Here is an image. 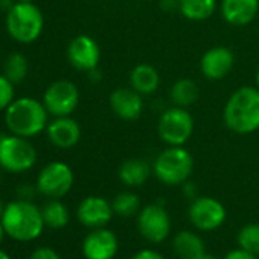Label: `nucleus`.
<instances>
[{
    "mask_svg": "<svg viewBox=\"0 0 259 259\" xmlns=\"http://www.w3.org/2000/svg\"><path fill=\"white\" fill-rule=\"evenodd\" d=\"M87 73H89V79L93 81V82H98L101 79V70L98 67L93 69V70H90V72H87Z\"/></svg>",
    "mask_w": 259,
    "mask_h": 259,
    "instance_id": "nucleus-34",
    "label": "nucleus"
},
{
    "mask_svg": "<svg viewBox=\"0 0 259 259\" xmlns=\"http://www.w3.org/2000/svg\"><path fill=\"white\" fill-rule=\"evenodd\" d=\"M49 142L61 150L73 148L81 139V126L70 116L55 117L46 128Z\"/></svg>",
    "mask_w": 259,
    "mask_h": 259,
    "instance_id": "nucleus-17",
    "label": "nucleus"
},
{
    "mask_svg": "<svg viewBox=\"0 0 259 259\" xmlns=\"http://www.w3.org/2000/svg\"><path fill=\"white\" fill-rule=\"evenodd\" d=\"M159 7L165 13L179 11V0H159Z\"/></svg>",
    "mask_w": 259,
    "mask_h": 259,
    "instance_id": "nucleus-32",
    "label": "nucleus"
},
{
    "mask_svg": "<svg viewBox=\"0 0 259 259\" xmlns=\"http://www.w3.org/2000/svg\"><path fill=\"white\" fill-rule=\"evenodd\" d=\"M223 119L236 135H250L259 130V89L256 85L236 89L224 105Z\"/></svg>",
    "mask_w": 259,
    "mask_h": 259,
    "instance_id": "nucleus-1",
    "label": "nucleus"
},
{
    "mask_svg": "<svg viewBox=\"0 0 259 259\" xmlns=\"http://www.w3.org/2000/svg\"><path fill=\"white\" fill-rule=\"evenodd\" d=\"M5 235H7V233H5V229H4V226H2V221H0V242H2V239H4Z\"/></svg>",
    "mask_w": 259,
    "mask_h": 259,
    "instance_id": "nucleus-37",
    "label": "nucleus"
},
{
    "mask_svg": "<svg viewBox=\"0 0 259 259\" xmlns=\"http://www.w3.org/2000/svg\"><path fill=\"white\" fill-rule=\"evenodd\" d=\"M195 259H217V257H215V256H212V254L203 253L201 256H198V257H195Z\"/></svg>",
    "mask_w": 259,
    "mask_h": 259,
    "instance_id": "nucleus-36",
    "label": "nucleus"
},
{
    "mask_svg": "<svg viewBox=\"0 0 259 259\" xmlns=\"http://www.w3.org/2000/svg\"><path fill=\"white\" fill-rule=\"evenodd\" d=\"M13 101H14V84L5 75H0V111L7 110Z\"/></svg>",
    "mask_w": 259,
    "mask_h": 259,
    "instance_id": "nucleus-28",
    "label": "nucleus"
},
{
    "mask_svg": "<svg viewBox=\"0 0 259 259\" xmlns=\"http://www.w3.org/2000/svg\"><path fill=\"white\" fill-rule=\"evenodd\" d=\"M132 259H165L159 251H156V250H148V248H145V250H141V251H138Z\"/></svg>",
    "mask_w": 259,
    "mask_h": 259,
    "instance_id": "nucleus-31",
    "label": "nucleus"
},
{
    "mask_svg": "<svg viewBox=\"0 0 259 259\" xmlns=\"http://www.w3.org/2000/svg\"><path fill=\"white\" fill-rule=\"evenodd\" d=\"M138 226L145 239L162 242L171 232V218L162 204H148L139 212Z\"/></svg>",
    "mask_w": 259,
    "mask_h": 259,
    "instance_id": "nucleus-10",
    "label": "nucleus"
},
{
    "mask_svg": "<svg viewBox=\"0 0 259 259\" xmlns=\"http://www.w3.org/2000/svg\"><path fill=\"white\" fill-rule=\"evenodd\" d=\"M198 96H200L198 85L194 79H189V78L177 79L172 84V87L169 89V99H171L172 105H176V107L188 108L197 102Z\"/></svg>",
    "mask_w": 259,
    "mask_h": 259,
    "instance_id": "nucleus-22",
    "label": "nucleus"
},
{
    "mask_svg": "<svg viewBox=\"0 0 259 259\" xmlns=\"http://www.w3.org/2000/svg\"><path fill=\"white\" fill-rule=\"evenodd\" d=\"M172 247L180 259H195L204 253L203 239L194 232H180L174 236Z\"/></svg>",
    "mask_w": 259,
    "mask_h": 259,
    "instance_id": "nucleus-21",
    "label": "nucleus"
},
{
    "mask_svg": "<svg viewBox=\"0 0 259 259\" xmlns=\"http://www.w3.org/2000/svg\"><path fill=\"white\" fill-rule=\"evenodd\" d=\"M238 244L242 250L259 256V224H247L238 233Z\"/></svg>",
    "mask_w": 259,
    "mask_h": 259,
    "instance_id": "nucleus-27",
    "label": "nucleus"
},
{
    "mask_svg": "<svg viewBox=\"0 0 259 259\" xmlns=\"http://www.w3.org/2000/svg\"><path fill=\"white\" fill-rule=\"evenodd\" d=\"M67 60L76 70L90 72L98 67L101 60V49L90 35H78L67 46Z\"/></svg>",
    "mask_w": 259,
    "mask_h": 259,
    "instance_id": "nucleus-12",
    "label": "nucleus"
},
{
    "mask_svg": "<svg viewBox=\"0 0 259 259\" xmlns=\"http://www.w3.org/2000/svg\"><path fill=\"white\" fill-rule=\"evenodd\" d=\"M194 171V157L185 147L165 148L153 163V174L166 186H177L188 182Z\"/></svg>",
    "mask_w": 259,
    "mask_h": 259,
    "instance_id": "nucleus-4",
    "label": "nucleus"
},
{
    "mask_svg": "<svg viewBox=\"0 0 259 259\" xmlns=\"http://www.w3.org/2000/svg\"><path fill=\"white\" fill-rule=\"evenodd\" d=\"M13 7L11 0H0V10H10Z\"/></svg>",
    "mask_w": 259,
    "mask_h": 259,
    "instance_id": "nucleus-35",
    "label": "nucleus"
},
{
    "mask_svg": "<svg viewBox=\"0 0 259 259\" xmlns=\"http://www.w3.org/2000/svg\"><path fill=\"white\" fill-rule=\"evenodd\" d=\"M235 66V55L226 46H215L206 51L200 60V70L206 79L220 81L226 78Z\"/></svg>",
    "mask_w": 259,
    "mask_h": 259,
    "instance_id": "nucleus-13",
    "label": "nucleus"
},
{
    "mask_svg": "<svg viewBox=\"0 0 259 259\" xmlns=\"http://www.w3.org/2000/svg\"><path fill=\"white\" fill-rule=\"evenodd\" d=\"M224 259H257V256L256 254H251V253H248V251H245L242 248H239V250L229 251L224 256Z\"/></svg>",
    "mask_w": 259,
    "mask_h": 259,
    "instance_id": "nucleus-30",
    "label": "nucleus"
},
{
    "mask_svg": "<svg viewBox=\"0 0 259 259\" xmlns=\"http://www.w3.org/2000/svg\"><path fill=\"white\" fill-rule=\"evenodd\" d=\"M34 191H35V189H34L31 185H23V186L19 188L17 194H19V197H20L22 200H31V197L34 195Z\"/></svg>",
    "mask_w": 259,
    "mask_h": 259,
    "instance_id": "nucleus-33",
    "label": "nucleus"
},
{
    "mask_svg": "<svg viewBox=\"0 0 259 259\" xmlns=\"http://www.w3.org/2000/svg\"><path fill=\"white\" fill-rule=\"evenodd\" d=\"M153 166L144 159H128L125 160L117 171L119 180L128 188L142 186L151 176Z\"/></svg>",
    "mask_w": 259,
    "mask_h": 259,
    "instance_id": "nucleus-20",
    "label": "nucleus"
},
{
    "mask_svg": "<svg viewBox=\"0 0 259 259\" xmlns=\"http://www.w3.org/2000/svg\"><path fill=\"white\" fill-rule=\"evenodd\" d=\"M144 105V96L132 87H117L110 95L111 111L122 120L139 119Z\"/></svg>",
    "mask_w": 259,
    "mask_h": 259,
    "instance_id": "nucleus-15",
    "label": "nucleus"
},
{
    "mask_svg": "<svg viewBox=\"0 0 259 259\" xmlns=\"http://www.w3.org/2000/svg\"><path fill=\"white\" fill-rule=\"evenodd\" d=\"M48 110L38 99L23 96L14 99L5 110V123L10 133L22 138H34L48 128Z\"/></svg>",
    "mask_w": 259,
    "mask_h": 259,
    "instance_id": "nucleus-3",
    "label": "nucleus"
},
{
    "mask_svg": "<svg viewBox=\"0 0 259 259\" xmlns=\"http://www.w3.org/2000/svg\"><path fill=\"white\" fill-rule=\"evenodd\" d=\"M116 235L104 227L93 229L82 241V254L85 259H113L117 253Z\"/></svg>",
    "mask_w": 259,
    "mask_h": 259,
    "instance_id": "nucleus-16",
    "label": "nucleus"
},
{
    "mask_svg": "<svg viewBox=\"0 0 259 259\" xmlns=\"http://www.w3.org/2000/svg\"><path fill=\"white\" fill-rule=\"evenodd\" d=\"M73 171L64 162L48 163L37 177V191L49 198L64 197L73 186Z\"/></svg>",
    "mask_w": 259,
    "mask_h": 259,
    "instance_id": "nucleus-8",
    "label": "nucleus"
},
{
    "mask_svg": "<svg viewBox=\"0 0 259 259\" xmlns=\"http://www.w3.org/2000/svg\"><path fill=\"white\" fill-rule=\"evenodd\" d=\"M217 11V0H179V13L192 22H203Z\"/></svg>",
    "mask_w": 259,
    "mask_h": 259,
    "instance_id": "nucleus-23",
    "label": "nucleus"
},
{
    "mask_svg": "<svg viewBox=\"0 0 259 259\" xmlns=\"http://www.w3.org/2000/svg\"><path fill=\"white\" fill-rule=\"evenodd\" d=\"M254 82H256V87L259 89V67L256 70V76H254Z\"/></svg>",
    "mask_w": 259,
    "mask_h": 259,
    "instance_id": "nucleus-39",
    "label": "nucleus"
},
{
    "mask_svg": "<svg viewBox=\"0 0 259 259\" xmlns=\"http://www.w3.org/2000/svg\"><path fill=\"white\" fill-rule=\"evenodd\" d=\"M0 259H11L8 253H5L4 250H0Z\"/></svg>",
    "mask_w": 259,
    "mask_h": 259,
    "instance_id": "nucleus-38",
    "label": "nucleus"
},
{
    "mask_svg": "<svg viewBox=\"0 0 259 259\" xmlns=\"http://www.w3.org/2000/svg\"><path fill=\"white\" fill-rule=\"evenodd\" d=\"M220 11L229 25L245 26L256 19L259 0H221Z\"/></svg>",
    "mask_w": 259,
    "mask_h": 259,
    "instance_id": "nucleus-18",
    "label": "nucleus"
},
{
    "mask_svg": "<svg viewBox=\"0 0 259 259\" xmlns=\"http://www.w3.org/2000/svg\"><path fill=\"white\" fill-rule=\"evenodd\" d=\"M189 220L200 230H215L226 221L224 206L212 197H197L189 206Z\"/></svg>",
    "mask_w": 259,
    "mask_h": 259,
    "instance_id": "nucleus-11",
    "label": "nucleus"
},
{
    "mask_svg": "<svg viewBox=\"0 0 259 259\" xmlns=\"http://www.w3.org/2000/svg\"><path fill=\"white\" fill-rule=\"evenodd\" d=\"M128 81H130V87L135 89L142 96L156 93L162 82L159 70L148 63L136 64L132 69V72H130Z\"/></svg>",
    "mask_w": 259,
    "mask_h": 259,
    "instance_id": "nucleus-19",
    "label": "nucleus"
},
{
    "mask_svg": "<svg viewBox=\"0 0 259 259\" xmlns=\"http://www.w3.org/2000/svg\"><path fill=\"white\" fill-rule=\"evenodd\" d=\"M0 180H2V168H0Z\"/></svg>",
    "mask_w": 259,
    "mask_h": 259,
    "instance_id": "nucleus-42",
    "label": "nucleus"
},
{
    "mask_svg": "<svg viewBox=\"0 0 259 259\" xmlns=\"http://www.w3.org/2000/svg\"><path fill=\"white\" fill-rule=\"evenodd\" d=\"M194 133V117L183 107H169L157 120V135L168 147H183Z\"/></svg>",
    "mask_w": 259,
    "mask_h": 259,
    "instance_id": "nucleus-7",
    "label": "nucleus"
},
{
    "mask_svg": "<svg viewBox=\"0 0 259 259\" xmlns=\"http://www.w3.org/2000/svg\"><path fill=\"white\" fill-rule=\"evenodd\" d=\"M29 259H61V257H60V254H58L54 248H51V247H38V248H35V250L31 253Z\"/></svg>",
    "mask_w": 259,
    "mask_h": 259,
    "instance_id": "nucleus-29",
    "label": "nucleus"
},
{
    "mask_svg": "<svg viewBox=\"0 0 259 259\" xmlns=\"http://www.w3.org/2000/svg\"><path fill=\"white\" fill-rule=\"evenodd\" d=\"M5 233L20 242H29L37 239L45 229V220L41 209L32 204L29 200H14L5 206L0 217Z\"/></svg>",
    "mask_w": 259,
    "mask_h": 259,
    "instance_id": "nucleus-2",
    "label": "nucleus"
},
{
    "mask_svg": "<svg viewBox=\"0 0 259 259\" xmlns=\"http://www.w3.org/2000/svg\"><path fill=\"white\" fill-rule=\"evenodd\" d=\"M41 213H43L45 224L51 229L66 227L70 218L67 207L58 198H52L49 203H46L45 207L41 209Z\"/></svg>",
    "mask_w": 259,
    "mask_h": 259,
    "instance_id": "nucleus-24",
    "label": "nucleus"
},
{
    "mask_svg": "<svg viewBox=\"0 0 259 259\" xmlns=\"http://www.w3.org/2000/svg\"><path fill=\"white\" fill-rule=\"evenodd\" d=\"M45 28V17L32 2H17L7 14V31L17 41L29 45L35 41Z\"/></svg>",
    "mask_w": 259,
    "mask_h": 259,
    "instance_id": "nucleus-5",
    "label": "nucleus"
},
{
    "mask_svg": "<svg viewBox=\"0 0 259 259\" xmlns=\"http://www.w3.org/2000/svg\"><path fill=\"white\" fill-rule=\"evenodd\" d=\"M17 2H32V0H17Z\"/></svg>",
    "mask_w": 259,
    "mask_h": 259,
    "instance_id": "nucleus-41",
    "label": "nucleus"
},
{
    "mask_svg": "<svg viewBox=\"0 0 259 259\" xmlns=\"http://www.w3.org/2000/svg\"><path fill=\"white\" fill-rule=\"evenodd\" d=\"M4 210H5V204H4V201H2V198H0V217H2V213H4Z\"/></svg>",
    "mask_w": 259,
    "mask_h": 259,
    "instance_id": "nucleus-40",
    "label": "nucleus"
},
{
    "mask_svg": "<svg viewBox=\"0 0 259 259\" xmlns=\"http://www.w3.org/2000/svg\"><path fill=\"white\" fill-rule=\"evenodd\" d=\"M79 102V90L69 79H58L52 82L43 96V104L49 114L55 117L70 116Z\"/></svg>",
    "mask_w": 259,
    "mask_h": 259,
    "instance_id": "nucleus-9",
    "label": "nucleus"
},
{
    "mask_svg": "<svg viewBox=\"0 0 259 259\" xmlns=\"http://www.w3.org/2000/svg\"><path fill=\"white\" fill-rule=\"evenodd\" d=\"M28 70H29V64H28V60L23 54H11L7 61H5V66H4V75L13 82V84H19L22 82L26 75H28Z\"/></svg>",
    "mask_w": 259,
    "mask_h": 259,
    "instance_id": "nucleus-25",
    "label": "nucleus"
},
{
    "mask_svg": "<svg viewBox=\"0 0 259 259\" xmlns=\"http://www.w3.org/2000/svg\"><path fill=\"white\" fill-rule=\"evenodd\" d=\"M113 213L114 212H113L111 203L105 200L104 197H98V195L85 197L79 203L78 210H76V217L79 223L90 229L107 226L111 221Z\"/></svg>",
    "mask_w": 259,
    "mask_h": 259,
    "instance_id": "nucleus-14",
    "label": "nucleus"
},
{
    "mask_svg": "<svg viewBox=\"0 0 259 259\" xmlns=\"http://www.w3.org/2000/svg\"><path fill=\"white\" fill-rule=\"evenodd\" d=\"M111 207L120 217H133L141 207V198L135 192H120L113 198Z\"/></svg>",
    "mask_w": 259,
    "mask_h": 259,
    "instance_id": "nucleus-26",
    "label": "nucleus"
},
{
    "mask_svg": "<svg viewBox=\"0 0 259 259\" xmlns=\"http://www.w3.org/2000/svg\"><path fill=\"white\" fill-rule=\"evenodd\" d=\"M37 162V151L34 145L22 136L0 135V168L20 174L29 171Z\"/></svg>",
    "mask_w": 259,
    "mask_h": 259,
    "instance_id": "nucleus-6",
    "label": "nucleus"
}]
</instances>
